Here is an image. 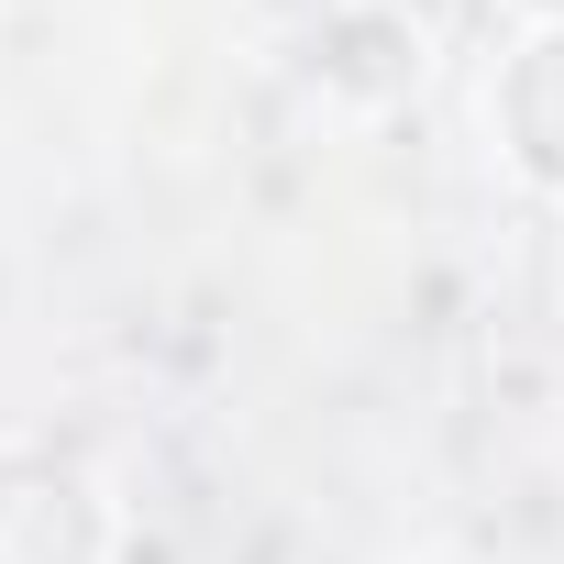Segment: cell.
<instances>
[{"label":"cell","instance_id":"1","mask_svg":"<svg viewBox=\"0 0 564 564\" xmlns=\"http://www.w3.org/2000/svg\"><path fill=\"white\" fill-rule=\"evenodd\" d=\"M0 564H111V509L56 454H0Z\"/></svg>","mask_w":564,"mask_h":564},{"label":"cell","instance_id":"2","mask_svg":"<svg viewBox=\"0 0 564 564\" xmlns=\"http://www.w3.org/2000/svg\"><path fill=\"white\" fill-rule=\"evenodd\" d=\"M487 122H498V144H509V166H520L531 188H564V23H542V34L498 67Z\"/></svg>","mask_w":564,"mask_h":564},{"label":"cell","instance_id":"3","mask_svg":"<svg viewBox=\"0 0 564 564\" xmlns=\"http://www.w3.org/2000/svg\"><path fill=\"white\" fill-rule=\"evenodd\" d=\"M520 12H531V23H564V0H520Z\"/></svg>","mask_w":564,"mask_h":564},{"label":"cell","instance_id":"4","mask_svg":"<svg viewBox=\"0 0 564 564\" xmlns=\"http://www.w3.org/2000/svg\"><path fill=\"white\" fill-rule=\"evenodd\" d=\"M410 564H465V553H410Z\"/></svg>","mask_w":564,"mask_h":564}]
</instances>
